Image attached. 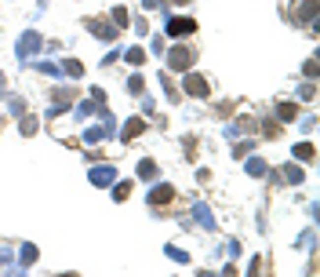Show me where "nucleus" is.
<instances>
[{"label":"nucleus","instance_id":"nucleus-1","mask_svg":"<svg viewBox=\"0 0 320 277\" xmlns=\"http://www.w3.org/2000/svg\"><path fill=\"white\" fill-rule=\"evenodd\" d=\"M193 30H196L193 18H171V22H167V33H171V36H178V33H193Z\"/></svg>","mask_w":320,"mask_h":277},{"label":"nucleus","instance_id":"nucleus-2","mask_svg":"<svg viewBox=\"0 0 320 277\" xmlns=\"http://www.w3.org/2000/svg\"><path fill=\"white\" fill-rule=\"evenodd\" d=\"M36 48H40V36H36V33H26V36H22V44H18V55L26 59V55L36 51Z\"/></svg>","mask_w":320,"mask_h":277},{"label":"nucleus","instance_id":"nucleus-3","mask_svg":"<svg viewBox=\"0 0 320 277\" xmlns=\"http://www.w3.org/2000/svg\"><path fill=\"white\" fill-rule=\"evenodd\" d=\"M171 197H175L171 186H157L153 193H149V205H164V201H171Z\"/></svg>","mask_w":320,"mask_h":277},{"label":"nucleus","instance_id":"nucleus-4","mask_svg":"<svg viewBox=\"0 0 320 277\" xmlns=\"http://www.w3.org/2000/svg\"><path fill=\"white\" fill-rule=\"evenodd\" d=\"M186 91H193V95H208V84H204V77H186Z\"/></svg>","mask_w":320,"mask_h":277},{"label":"nucleus","instance_id":"nucleus-5","mask_svg":"<svg viewBox=\"0 0 320 277\" xmlns=\"http://www.w3.org/2000/svg\"><path fill=\"white\" fill-rule=\"evenodd\" d=\"M113 179H117L113 168H95V172H91V182H98V186H106V182H113Z\"/></svg>","mask_w":320,"mask_h":277},{"label":"nucleus","instance_id":"nucleus-6","mask_svg":"<svg viewBox=\"0 0 320 277\" xmlns=\"http://www.w3.org/2000/svg\"><path fill=\"white\" fill-rule=\"evenodd\" d=\"M190 62H193V51H178V48L171 51V66H175V69H178V66H190Z\"/></svg>","mask_w":320,"mask_h":277},{"label":"nucleus","instance_id":"nucleus-7","mask_svg":"<svg viewBox=\"0 0 320 277\" xmlns=\"http://www.w3.org/2000/svg\"><path fill=\"white\" fill-rule=\"evenodd\" d=\"M193 211H196V223H200V226H215V219H211V211H208V208H204V205H196Z\"/></svg>","mask_w":320,"mask_h":277},{"label":"nucleus","instance_id":"nucleus-8","mask_svg":"<svg viewBox=\"0 0 320 277\" xmlns=\"http://www.w3.org/2000/svg\"><path fill=\"white\" fill-rule=\"evenodd\" d=\"M138 132H142V121L135 117V121H128V132H124V138H135Z\"/></svg>","mask_w":320,"mask_h":277},{"label":"nucleus","instance_id":"nucleus-9","mask_svg":"<svg viewBox=\"0 0 320 277\" xmlns=\"http://www.w3.org/2000/svg\"><path fill=\"white\" fill-rule=\"evenodd\" d=\"M65 73H69V77H80L84 66H80V62H65Z\"/></svg>","mask_w":320,"mask_h":277},{"label":"nucleus","instance_id":"nucleus-10","mask_svg":"<svg viewBox=\"0 0 320 277\" xmlns=\"http://www.w3.org/2000/svg\"><path fill=\"white\" fill-rule=\"evenodd\" d=\"M284 175H288V179H291V182H302V172H298V168H291V164H288V168H284Z\"/></svg>","mask_w":320,"mask_h":277},{"label":"nucleus","instance_id":"nucleus-11","mask_svg":"<svg viewBox=\"0 0 320 277\" xmlns=\"http://www.w3.org/2000/svg\"><path fill=\"white\" fill-rule=\"evenodd\" d=\"M153 172H157V164H153V161H142V168H138V175H146V179H149Z\"/></svg>","mask_w":320,"mask_h":277},{"label":"nucleus","instance_id":"nucleus-12","mask_svg":"<svg viewBox=\"0 0 320 277\" xmlns=\"http://www.w3.org/2000/svg\"><path fill=\"white\" fill-rule=\"evenodd\" d=\"M113 22H117V26H128V15H124V7H117V11H113Z\"/></svg>","mask_w":320,"mask_h":277},{"label":"nucleus","instance_id":"nucleus-13","mask_svg":"<svg viewBox=\"0 0 320 277\" xmlns=\"http://www.w3.org/2000/svg\"><path fill=\"white\" fill-rule=\"evenodd\" d=\"M298 157H302V161H313V146H298V150H295Z\"/></svg>","mask_w":320,"mask_h":277},{"label":"nucleus","instance_id":"nucleus-14","mask_svg":"<svg viewBox=\"0 0 320 277\" xmlns=\"http://www.w3.org/2000/svg\"><path fill=\"white\" fill-rule=\"evenodd\" d=\"M128 186H131V182H120V186H117V190H113V193H117V201H124V197H128V193H131Z\"/></svg>","mask_w":320,"mask_h":277},{"label":"nucleus","instance_id":"nucleus-15","mask_svg":"<svg viewBox=\"0 0 320 277\" xmlns=\"http://www.w3.org/2000/svg\"><path fill=\"white\" fill-rule=\"evenodd\" d=\"M36 259V248L30 244V248H22V263H33Z\"/></svg>","mask_w":320,"mask_h":277},{"label":"nucleus","instance_id":"nucleus-16","mask_svg":"<svg viewBox=\"0 0 320 277\" xmlns=\"http://www.w3.org/2000/svg\"><path fill=\"white\" fill-rule=\"evenodd\" d=\"M248 172H251V175H262V172H266V164H262V161H251Z\"/></svg>","mask_w":320,"mask_h":277},{"label":"nucleus","instance_id":"nucleus-17","mask_svg":"<svg viewBox=\"0 0 320 277\" xmlns=\"http://www.w3.org/2000/svg\"><path fill=\"white\" fill-rule=\"evenodd\" d=\"M142 59H146V55L138 51V48H135V51H128V62H135V66H138V62H142Z\"/></svg>","mask_w":320,"mask_h":277}]
</instances>
